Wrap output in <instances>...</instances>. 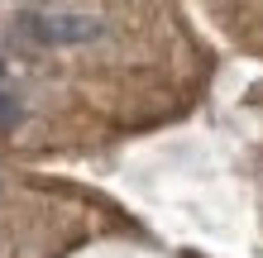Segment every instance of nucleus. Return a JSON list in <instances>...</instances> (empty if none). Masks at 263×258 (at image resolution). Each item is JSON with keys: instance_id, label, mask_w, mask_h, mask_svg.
<instances>
[{"instance_id": "nucleus-1", "label": "nucleus", "mask_w": 263, "mask_h": 258, "mask_svg": "<svg viewBox=\"0 0 263 258\" xmlns=\"http://www.w3.org/2000/svg\"><path fill=\"white\" fill-rule=\"evenodd\" d=\"M20 29L39 43H53V48H67V43H91L105 34V24L96 14H77V10H39V14H24Z\"/></svg>"}, {"instance_id": "nucleus-2", "label": "nucleus", "mask_w": 263, "mask_h": 258, "mask_svg": "<svg viewBox=\"0 0 263 258\" xmlns=\"http://www.w3.org/2000/svg\"><path fill=\"white\" fill-rule=\"evenodd\" d=\"M14 120H20V105H14L10 96H0V129H10Z\"/></svg>"}]
</instances>
